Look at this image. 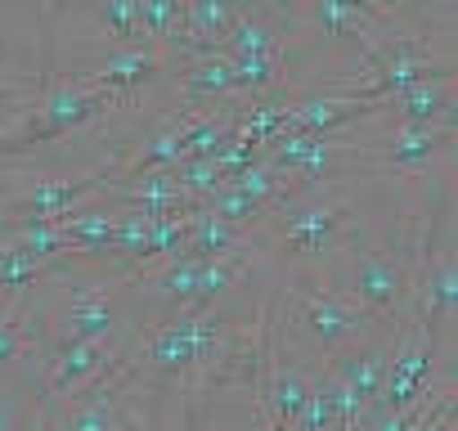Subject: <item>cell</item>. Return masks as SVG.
<instances>
[{
  "instance_id": "12",
  "label": "cell",
  "mask_w": 458,
  "mask_h": 431,
  "mask_svg": "<svg viewBox=\"0 0 458 431\" xmlns=\"http://www.w3.org/2000/svg\"><path fill=\"white\" fill-rule=\"evenodd\" d=\"M234 252H252V234H243V230H234V225L216 221L211 211L189 216V243H184V257L216 261V257H234Z\"/></svg>"
},
{
  "instance_id": "10",
  "label": "cell",
  "mask_w": 458,
  "mask_h": 431,
  "mask_svg": "<svg viewBox=\"0 0 458 431\" xmlns=\"http://www.w3.org/2000/svg\"><path fill=\"white\" fill-rule=\"evenodd\" d=\"M373 122H395V126H445V122H454V77H431V81L377 104Z\"/></svg>"
},
{
  "instance_id": "8",
  "label": "cell",
  "mask_w": 458,
  "mask_h": 431,
  "mask_svg": "<svg viewBox=\"0 0 458 431\" xmlns=\"http://www.w3.org/2000/svg\"><path fill=\"white\" fill-rule=\"evenodd\" d=\"M55 324H59V337L113 346L117 328H122V310L113 301V288H104V283H72L68 301L55 315Z\"/></svg>"
},
{
  "instance_id": "7",
  "label": "cell",
  "mask_w": 458,
  "mask_h": 431,
  "mask_svg": "<svg viewBox=\"0 0 458 431\" xmlns=\"http://www.w3.org/2000/svg\"><path fill=\"white\" fill-rule=\"evenodd\" d=\"M41 395L46 400H77L81 391L117 377L126 368V351L113 346H95V342H72V337H55L41 351Z\"/></svg>"
},
{
  "instance_id": "9",
  "label": "cell",
  "mask_w": 458,
  "mask_h": 431,
  "mask_svg": "<svg viewBox=\"0 0 458 431\" xmlns=\"http://www.w3.org/2000/svg\"><path fill=\"white\" fill-rule=\"evenodd\" d=\"M180 108L184 117H202L207 108H220L234 99V72H229V55L207 50V55H184L180 63Z\"/></svg>"
},
{
  "instance_id": "17",
  "label": "cell",
  "mask_w": 458,
  "mask_h": 431,
  "mask_svg": "<svg viewBox=\"0 0 458 431\" xmlns=\"http://www.w3.org/2000/svg\"><path fill=\"white\" fill-rule=\"evenodd\" d=\"M180 14H184V0H135V19H140V37L157 41L171 50L175 32H180Z\"/></svg>"
},
{
  "instance_id": "18",
  "label": "cell",
  "mask_w": 458,
  "mask_h": 431,
  "mask_svg": "<svg viewBox=\"0 0 458 431\" xmlns=\"http://www.w3.org/2000/svg\"><path fill=\"white\" fill-rule=\"evenodd\" d=\"M14 431H50V400L41 395V400H37V409H32V418H28L23 427H14Z\"/></svg>"
},
{
  "instance_id": "20",
  "label": "cell",
  "mask_w": 458,
  "mask_h": 431,
  "mask_svg": "<svg viewBox=\"0 0 458 431\" xmlns=\"http://www.w3.org/2000/svg\"><path fill=\"white\" fill-rule=\"evenodd\" d=\"M337 431H355V427H337Z\"/></svg>"
},
{
  "instance_id": "15",
  "label": "cell",
  "mask_w": 458,
  "mask_h": 431,
  "mask_svg": "<svg viewBox=\"0 0 458 431\" xmlns=\"http://www.w3.org/2000/svg\"><path fill=\"white\" fill-rule=\"evenodd\" d=\"M86 19L95 23V41H104V46L144 41L140 37V19H135V0H104V5L86 10Z\"/></svg>"
},
{
  "instance_id": "14",
  "label": "cell",
  "mask_w": 458,
  "mask_h": 431,
  "mask_svg": "<svg viewBox=\"0 0 458 431\" xmlns=\"http://www.w3.org/2000/svg\"><path fill=\"white\" fill-rule=\"evenodd\" d=\"M342 427V400H337V386L324 368H315L310 377V391H306V404L293 422V431H337Z\"/></svg>"
},
{
  "instance_id": "4",
  "label": "cell",
  "mask_w": 458,
  "mask_h": 431,
  "mask_svg": "<svg viewBox=\"0 0 458 431\" xmlns=\"http://www.w3.org/2000/svg\"><path fill=\"white\" fill-rule=\"evenodd\" d=\"M126 99L113 95V90H99V86H86L77 77H64V81H46V90L37 95L32 113L0 139V157H28L46 144H59L68 135H81L90 122L108 117L113 108H122Z\"/></svg>"
},
{
  "instance_id": "1",
  "label": "cell",
  "mask_w": 458,
  "mask_h": 431,
  "mask_svg": "<svg viewBox=\"0 0 458 431\" xmlns=\"http://www.w3.org/2000/svg\"><path fill=\"white\" fill-rule=\"evenodd\" d=\"M369 239L360 189L346 180L315 184V189H288L284 202H275L261 225L252 230V252L266 248L279 257L284 275H319L333 279L337 261Z\"/></svg>"
},
{
  "instance_id": "3",
  "label": "cell",
  "mask_w": 458,
  "mask_h": 431,
  "mask_svg": "<svg viewBox=\"0 0 458 431\" xmlns=\"http://www.w3.org/2000/svg\"><path fill=\"white\" fill-rule=\"evenodd\" d=\"M288 333H293V342L333 359V355L369 342L377 333V324L333 279L288 275Z\"/></svg>"
},
{
  "instance_id": "16",
  "label": "cell",
  "mask_w": 458,
  "mask_h": 431,
  "mask_svg": "<svg viewBox=\"0 0 458 431\" xmlns=\"http://www.w3.org/2000/svg\"><path fill=\"white\" fill-rule=\"evenodd\" d=\"M28 351H32V337H28L23 301H0V377L19 359H28Z\"/></svg>"
},
{
  "instance_id": "19",
  "label": "cell",
  "mask_w": 458,
  "mask_h": 431,
  "mask_svg": "<svg viewBox=\"0 0 458 431\" xmlns=\"http://www.w3.org/2000/svg\"><path fill=\"white\" fill-rule=\"evenodd\" d=\"M0 431H14V427H10V413H5V404H0Z\"/></svg>"
},
{
  "instance_id": "11",
  "label": "cell",
  "mask_w": 458,
  "mask_h": 431,
  "mask_svg": "<svg viewBox=\"0 0 458 431\" xmlns=\"http://www.w3.org/2000/svg\"><path fill=\"white\" fill-rule=\"evenodd\" d=\"M113 221H117V207L104 202H81L77 211L64 216V234L77 261H108L113 257Z\"/></svg>"
},
{
  "instance_id": "2",
  "label": "cell",
  "mask_w": 458,
  "mask_h": 431,
  "mask_svg": "<svg viewBox=\"0 0 458 431\" xmlns=\"http://www.w3.org/2000/svg\"><path fill=\"white\" fill-rule=\"evenodd\" d=\"M427 234H431V221L413 239H386V243H377L369 234L364 243H355L337 261L333 283L377 328H395L409 315V306H413V288H418V266H422V252H427Z\"/></svg>"
},
{
  "instance_id": "13",
  "label": "cell",
  "mask_w": 458,
  "mask_h": 431,
  "mask_svg": "<svg viewBox=\"0 0 458 431\" xmlns=\"http://www.w3.org/2000/svg\"><path fill=\"white\" fill-rule=\"evenodd\" d=\"M117 395H122V373L68 400L64 427L68 431H117Z\"/></svg>"
},
{
  "instance_id": "5",
  "label": "cell",
  "mask_w": 458,
  "mask_h": 431,
  "mask_svg": "<svg viewBox=\"0 0 458 431\" xmlns=\"http://www.w3.org/2000/svg\"><path fill=\"white\" fill-rule=\"evenodd\" d=\"M108 180V162L81 175H37L23 189H14L10 198H0V239L32 230V225H59L68 211H77L81 202L99 198Z\"/></svg>"
},
{
  "instance_id": "6",
  "label": "cell",
  "mask_w": 458,
  "mask_h": 431,
  "mask_svg": "<svg viewBox=\"0 0 458 431\" xmlns=\"http://www.w3.org/2000/svg\"><path fill=\"white\" fill-rule=\"evenodd\" d=\"M171 63H180V55L166 50V46H157V41H126V46L95 41L81 55V63H77L72 77L86 81V86H99V90H113V95L131 99L144 86H153Z\"/></svg>"
}]
</instances>
